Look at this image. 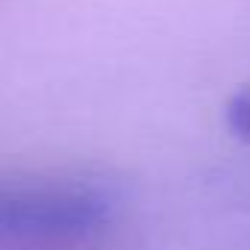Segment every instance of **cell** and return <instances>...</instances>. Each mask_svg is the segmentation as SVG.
<instances>
[{"label":"cell","instance_id":"6da1fadb","mask_svg":"<svg viewBox=\"0 0 250 250\" xmlns=\"http://www.w3.org/2000/svg\"><path fill=\"white\" fill-rule=\"evenodd\" d=\"M109 200L77 180H0V250H77L103 227Z\"/></svg>","mask_w":250,"mask_h":250},{"label":"cell","instance_id":"7a4b0ae2","mask_svg":"<svg viewBox=\"0 0 250 250\" xmlns=\"http://www.w3.org/2000/svg\"><path fill=\"white\" fill-rule=\"evenodd\" d=\"M224 121L232 136L250 142V85H241L224 106Z\"/></svg>","mask_w":250,"mask_h":250}]
</instances>
